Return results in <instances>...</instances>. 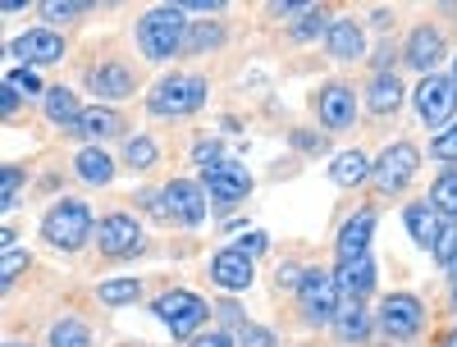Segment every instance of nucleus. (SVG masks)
<instances>
[{
    "mask_svg": "<svg viewBox=\"0 0 457 347\" xmlns=\"http://www.w3.org/2000/svg\"><path fill=\"white\" fill-rule=\"evenodd\" d=\"M430 252H435L439 265H453V256H457V219H448V215L439 219V234H435V247Z\"/></svg>",
    "mask_w": 457,
    "mask_h": 347,
    "instance_id": "2f4dec72",
    "label": "nucleus"
},
{
    "mask_svg": "<svg viewBox=\"0 0 457 347\" xmlns=\"http://www.w3.org/2000/svg\"><path fill=\"white\" fill-rule=\"evenodd\" d=\"M421 320H426V311L411 293H394V297H385V306H379V329H385L389 338H403V343L416 338L421 334Z\"/></svg>",
    "mask_w": 457,
    "mask_h": 347,
    "instance_id": "1a4fd4ad",
    "label": "nucleus"
},
{
    "mask_svg": "<svg viewBox=\"0 0 457 347\" xmlns=\"http://www.w3.org/2000/svg\"><path fill=\"white\" fill-rule=\"evenodd\" d=\"M96 297H101L105 306H129V302L142 297V284H137V279H110V284L96 288Z\"/></svg>",
    "mask_w": 457,
    "mask_h": 347,
    "instance_id": "c85d7f7f",
    "label": "nucleus"
},
{
    "mask_svg": "<svg viewBox=\"0 0 457 347\" xmlns=\"http://www.w3.org/2000/svg\"><path fill=\"white\" fill-rule=\"evenodd\" d=\"M444 347H457V329H453V334H448V338H444Z\"/></svg>",
    "mask_w": 457,
    "mask_h": 347,
    "instance_id": "49530a36",
    "label": "nucleus"
},
{
    "mask_svg": "<svg viewBox=\"0 0 457 347\" xmlns=\"http://www.w3.org/2000/svg\"><path fill=\"white\" fill-rule=\"evenodd\" d=\"M370 174H375V161L366 156V151H338L334 165H329V178H334L338 187H357V183L370 178Z\"/></svg>",
    "mask_w": 457,
    "mask_h": 347,
    "instance_id": "aec40b11",
    "label": "nucleus"
},
{
    "mask_svg": "<svg viewBox=\"0 0 457 347\" xmlns=\"http://www.w3.org/2000/svg\"><path fill=\"white\" fill-rule=\"evenodd\" d=\"M83 10H87L83 0H46V5H42V14H46L51 23H73Z\"/></svg>",
    "mask_w": 457,
    "mask_h": 347,
    "instance_id": "f704fd0d",
    "label": "nucleus"
},
{
    "mask_svg": "<svg viewBox=\"0 0 457 347\" xmlns=\"http://www.w3.org/2000/svg\"><path fill=\"white\" fill-rule=\"evenodd\" d=\"M10 51H14L19 60H28V69H32V64H55V60L64 55V37L51 32V28H28V32L14 37Z\"/></svg>",
    "mask_w": 457,
    "mask_h": 347,
    "instance_id": "f8f14e48",
    "label": "nucleus"
},
{
    "mask_svg": "<svg viewBox=\"0 0 457 347\" xmlns=\"http://www.w3.org/2000/svg\"><path fill=\"white\" fill-rule=\"evenodd\" d=\"M325 46H329L334 60H357V55H366V32L353 19H338L325 37Z\"/></svg>",
    "mask_w": 457,
    "mask_h": 347,
    "instance_id": "6ab92c4d",
    "label": "nucleus"
},
{
    "mask_svg": "<svg viewBox=\"0 0 457 347\" xmlns=\"http://www.w3.org/2000/svg\"><path fill=\"white\" fill-rule=\"evenodd\" d=\"M202 187L211 192V202H220V206H234V202H243L247 192H252V174H247L238 161L220 156V161L202 165Z\"/></svg>",
    "mask_w": 457,
    "mask_h": 347,
    "instance_id": "423d86ee",
    "label": "nucleus"
},
{
    "mask_svg": "<svg viewBox=\"0 0 457 347\" xmlns=\"http://www.w3.org/2000/svg\"><path fill=\"white\" fill-rule=\"evenodd\" d=\"M316 114H320V124H325L329 133L353 128V124H357V96H353V87H348V83H329V87H320V96H316Z\"/></svg>",
    "mask_w": 457,
    "mask_h": 347,
    "instance_id": "9b49d317",
    "label": "nucleus"
},
{
    "mask_svg": "<svg viewBox=\"0 0 457 347\" xmlns=\"http://www.w3.org/2000/svg\"><path fill=\"white\" fill-rule=\"evenodd\" d=\"M453 311H457V279H453Z\"/></svg>",
    "mask_w": 457,
    "mask_h": 347,
    "instance_id": "de8ad7c7",
    "label": "nucleus"
},
{
    "mask_svg": "<svg viewBox=\"0 0 457 347\" xmlns=\"http://www.w3.org/2000/svg\"><path fill=\"white\" fill-rule=\"evenodd\" d=\"M92 211L83 206V202H55L51 211H46V219H42V234H46V243L51 247H60V252H79L87 238H92Z\"/></svg>",
    "mask_w": 457,
    "mask_h": 347,
    "instance_id": "7ed1b4c3",
    "label": "nucleus"
},
{
    "mask_svg": "<svg viewBox=\"0 0 457 347\" xmlns=\"http://www.w3.org/2000/svg\"><path fill=\"white\" fill-rule=\"evenodd\" d=\"M238 343H243V347H275V334L261 329V325H243V329H238Z\"/></svg>",
    "mask_w": 457,
    "mask_h": 347,
    "instance_id": "58836bf2",
    "label": "nucleus"
},
{
    "mask_svg": "<svg viewBox=\"0 0 457 347\" xmlns=\"http://www.w3.org/2000/svg\"><path fill=\"white\" fill-rule=\"evenodd\" d=\"M51 347H92V334L83 320H55L51 325Z\"/></svg>",
    "mask_w": 457,
    "mask_h": 347,
    "instance_id": "cd10ccee",
    "label": "nucleus"
},
{
    "mask_svg": "<svg viewBox=\"0 0 457 347\" xmlns=\"http://www.w3.org/2000/svg\"><path fill=\"white\" fill-rule=\"evenodd\" d=\"M5 83L19 87L23 96H42V101H46V87H42V78H37V69H10Z\"/></svg>",
    "mask_w": 457,
    "mask_h": 347,
    "instance_id": "72a5a7b5",
    "label": "nucleus"
},
{
    "mask_svg": "<svg viewBox=\"0 0 457 347\" xmlns=\"http://www.w3.org/2000/svg\"><path fill=\"white\" fill-rule=\"evenodd\" d=\"M370 234H375V211H357V215H348V219H343V228H338V260H357V256H366Z\"/></svg>",
    "mask_w": 457,
    "mask_h": 347,
    "instance_id": "dca6fc26",
    "label": "nucleus"
},
{
    "mask_svg": "<svg viewBox=\"0 0 457 347\" xmlns=\"http://www.w3.org/2000/svg\"><path fill=\"white\" fill-rule=\"evenodd\" d=\"M334 284H338V297H343V302H361V297L375 288V260H370V256L343 260V265L334 269Z\"/></svg>",
    "mask_w": 457,
    "mask_h": 347,
    "instance_id": "2eb2a0df",
    "label": "nucleus"
},
{
    "mask_svg": "<svg viewBox=\"0 0 457 347\" xmlns=\"http://www.w3.org/2000/svg\"><path fill=\"white\" fill-rule=\"evenodd\" d=\"M73 165H79V174H83L87 183H96V187H105V183L114 178V161L105 156L101 146H83V151H79V161H73Z\"/></svg>",
    "mask_w": 457,
    "mask_h": 347,
    "instance_id": "a878e982",
    "label": "nucleus"
},
{
    "mask_svg": "<svg viewBox=\"0 0 457 347\" xmlns=\"http://www.w3.org/2000/svg\"><path fill=\"white\" fill-rule=\"evenodd\" d=\"M0 110H5V114H14V110H19V87L0 83Z\"/></svg>",
    "mask_w": 457,
    "mask_h": 347,
    "instance_id": "37998d69",
    "label": "nucleus"
},
{
    "mask_svg": "<svg viewBox=\"0 0 457 347\" xmlns=\"http://www.w3.org/2000/svg\"><path fill=\"white\" fill-rule=\"evenodd\" d=\"M23 265H28V252H23V247H10V252H5V265H0V279L14 284V279L23 275Z\"/></svg>",
    "mask_w": 457,
    "mask_h": 347,
    "instance_id": "4c0bfd02",
    "label": "nucleus"
},
{
    "mask_svg": "<svg viewBox=\"0 0 457 347\" xmlns=\"http://www.w3.org/2000/svg\"><path fill=\"white\" fill-rule=\"evenodd\" d=\"M10 347H19V343H10Z\"/></svg>",
    "mask_w": 457,
    "mask_h": 347,
    "instance_id": "603ef678",
    "label": "nucleus"
},
{
    "mask_svg": "<svg viewBox=\"0 0 457 347\" xmlns=\"http://www.w3.org/2000/svg\"><path fill=\"white\" fill-rule=\"evenodd\" d=\"M453 110H457V87H453V78H444V73H430V78L416 87V114H421V124L444 133L448 120H453Z\"/></svg>",
    "mask_w": 457,
    "mask_h": 347,
    "instance_id": "0eeeda50",
    "label": "nucleus"
},
{
    "mask_svg": "<svg viewBox=\"0 0 457 347\" xmlns=\"http://www.w3.org/2000/svg\"><path fill=\"white\" fill-rule=\"evenodd\" d=\"M407 228H411V243H421V247H435V234H439V215L430 202H411L407 206Z\"/></svg>",
    "mask_w": 457,
    "mask_h": 347,
    "instance_id": "b1692460",
    "label": "nucleus"
},
{
    "mask_svg": "<svg viewBox=\"0 0 457 347\" xmlns=\"http://www.w3.org/2000/svg\"><path fill=\"white\" fill-rule=\"evenodd\" d=\"M334 329L343 343H361L370 334V316H366V302H343L338 316H334Z\"/></svg>",
    "mask_w": 457,
    "mask_h": 347,
    "instance_id": "5701e85b",
    "label": "nucleus"
},
{
    "mask_svg": "<svg viewBox=\"0 0 457 347\" xmlns=\"http://www.w3.org/2000/svg\"><path fill=\"white\" fill-rule=\"evenodd\" d=\"M238 252H247V256H261V252H265V234H247V238L238 243Z\"/></svg>",
    "mask_w": 457,
    "mask_h": 347,
    "instance_id": "a18cd8bd",
    "label": "nucleus"
},
{
    "mask_svg": "<svg viewBox=\"0 0 457 347\" xmlns=\"http://www.w3.org/2000/svg\"><path fill=\"white\" fill-rule=\"evenodd\" d=\"M329 28H334V23H329V19H325V10L316 5L312 14H302V19L293 23V42H312V37H320V32L329 37Z\"/></svg>",
    "mask_w": 457,
    "mask_h": 347,
    "instance_id": "473e14b6",
    "label": "nucleus"
},
{
    "mask_svg": "<svg viewBox=\"0 0 457 347\" xmlns=\"http://www.w3.org/2000/svg\"><path fill=\"white\" fill-rule=\"evenodd\" d=\"M161 202H165V215H174L179 224H202L206 219V187L202 183H187V178H174L170 187H161Z\"/></svg>",
    "mask_w": 457,
    "mask_h": 347,
    "instance_id": "9d476101",
    "label": "nucleus"
},
{
    "mask_svg": "<svg viewBox=\"0 0 457 347\" xmlns=\"http://www.w3.org/2000/svg\"><path fill=\"white\" fill-rule=\"evenodd\" d=\"M366 105L375 114H394L403 105V83H398V73H375L370 78V92H366Z\"/></svg>",
    "mask_w": 457,
    "mask_h": 347,
    "instance_id": "4be33fe9",
    "label": "nucleus"
},
{
    "mask_svg": "<svg viewBox=\"0 0 457 347\" xmlns=\"http://www.w3.org/2000/svg\"><path fill=\"white\" fill-rule=\"evenodd\" d=\"M270 10H275V14H284V19H302V14H312L316 5H312V0H275Z\"/></svg>",
    "mask_w": 457,
    "mask_h": 347,
    "instance_id": "ea45409f",
    "label": "nucleus"
},
{
    "mask_svg": "<svg viewBox=\"0 0 457 347\" xmlns=\"http://www.w3.org/2000/svg\"><path fill=\"white\" fill-rule=\"evenodd\" d=\"M224 42V28L220 23H193V28H187V42H183V51H215Z\"/></svg>",
    "mask_w": 457,
    "mask_h": 347,
    "instance_id": "c756f323",
    "label": "nucleus"
},
{
    "mask_svg": "<svg viewBox=\"0 0 457 347\" xmlns=\"http://www.w3.org/2000/svg\"><path fill=\"white\" fill-rule=\"evenodd\" d=\"M96 243L105 256H133L142 247V228L133 215H105L101 228H96Z\"/></svg>",
    "mask_w": 457,
    "mask_h": 347,
    "instance_id": "ddd939ff",
    "label": "nucleus"
},
{
    "mask_svg": "<svg viewBox=\"0 0 457 347\" xmlns=\"http://www.w3.org/2000/svg\"><path fill=\"white\" fill-rule=\"evenodd\" d=\"M179 10H183V14H187V10H193V14H211V10H224V5H220V0H183Z\"/></svg>",
    "mask_w": 457,
    "mask_h": 347,
    "instance_id": "c03bdc74",
    "label": "nucleus"
},
{
    "mask_svg": "<svg viewBox=\"0 0 457 347\" xmlns=\"http://www.w3.org/2000/svg\"><path fill=\"white\" fill-rule=\"evenodd\" d=\"M430 206H435L439 215L457 219V169H444V174L435 178V187H430Z\"/></svg>",
    "mask_w": 457,
    "mask_h": 347,
    "instance_id": "bb28decb",
    "label": "nucleus"
},
{
    "mask_svg": "<svg viewBox=\"0 0 457 347\" xmlns=\"http://www.w3.org/2000/svg\"><path fill=\"white\" fill-rule=\"evenodd\" d=\"M161 156H156V142L151 137H129V146H124V165L129 169H151Z\"/></svg>",
    "mask_w": 457,
    "mask_h": 347,
    "instance_id": "7c9ffc66",
    "label": "nucleus"
},
{
    "mask_svg": "<svg viewBox=\"0 0 457 347\" xmlns=\"http://www.w3.org/2000/svg\"><path fill=\"white\" fill-rule=\"evenodd\" d=\"M156 316L170 325V334L174 338H193L202 325H206V302L197 297V293H165V297H156Z\"/></svg>",
    "mask_w": 457,
    "mask_h": 347,
    "instance_id": "39448f33",
    "label": "nucleus"
},
{
    "mask_svg": "<svg viewBox=\"0 0 457 347\" xmlns=\"http://www.w3.org/2000/svg\"><path fill=\"white\" fill-rule=\"evenodd\" d=\"M252 256L247 252H238V247H228V252H215L211 256V279L220 284V288H228V293H243L247 284H252Z\"/></svg>",
    "mask_w": 457,
    "mask_h": 347,
    "instance_id": "4468645a",
    "label": "nucleus"
},
{
    "mask_svg": "<svg viewBox=\"0 0 457 347\" xmlns=\"http://www.w3.org/2000/svg\"><path fill=\"white\" fill-rule=\"evenodd\" d=\"M444 10H448V14H457V5H444Z\"/></svg>",
    "mask_w": 457,
    "mask_h": 347,
    "instance_id": "3c124183",
    "label": "nucleus"
},
{
    "mask_svg": "<svg viewBox=\"0 0 457 347\" xmlns=\"http://www.w3.org/2000/svg\"><path fill=\"white\" fill-rule=\"evenodd\" d=\"M183 42H187V23L179 5H156L137 19V46L146 60H170L174 51H183Z\"/></svg>",
    "mask_w": 457,
    "mask_h": 347,
    "instance_id": "f03ea898",
    "label": "nucleus"
},
{
    "mask_svg": "<svg viewBox=\"0 0 457 347\" xmlns=\"http://www.w3.org/2000/svg\"><path fill=\"white\" fill-rule=\"evenodd\" d=\"M439 60H444V37H439V28H416V32L407 37V64L421 69L426 78H430Z\"/></svg>",
    "mask_w": 457,
    "mask_h": 347,
    "instance_id": "a211bd4d",
    "label": "nucleus"
},
{
    "mask_svg": "<svg viewBox=\"0 0 457 347\" xmlns=\"http://www.w3.org/2000/svg\"><path fill=\"white\" fill-rule=\"evenodd\" d=\"M297 302H302V311H307L312 325H334L338 306H343L329 269H307V279H302V288H297Z\"/></svg>",
    "mask_w": 457,
    "mask_h": 347,
    "instance_id": "20e7f679",
    "label": "nucleus"
},
{
    "mask_svg": "<svg viewBox=\"0 0 457 347\" xmlns=\"http://www.w3.org/2000/svg\"><path fill=\"white\" fill-rule=\"evenodd\" d=\"M430 156L444 161V165H457V124H448V128L430 142Z\"/></svg>",
    "mask_w": 457,
    "mask_h": 347,
    "instance_id": "c9c22d12",
    "label": "nucleus"
},
{
    "mask_svg": "<svg viewBox=\"0 0 457 347\" xmlns=\"http://www.w3.org/2000/svg\"><path fill=\"white\" fill-rule=\"evenodd\" d=\"M0 187H5V192H0V206L10 211V206L19 202V187H23V169H19V165H10V169H5V183H0Z\"/></svg>",
    "mask_w": 457,
    "mask_h": 347,
    "instance_id": "e433bc0d",
    "label": "nucleus"
},
{
    "mask_svg": "<svg viewBox=\"0 0 457 347\" xmlns=\"http://www.w3.org/2000/svg\"><path fill=\"white\" fill-rule=\"evenodd\" d=\"M453 87H457V60H453Z\"/></svg>",
    "mask_w": 457,
    "mask_h": 347,
    "instance_id": "8fccbe9b",
    "label": "nucleus"
},
{
    "mask_svg": "<svg viewBox=\"0 0 457 347\" xmlns=\"http://www.w3.org/2000/svg\"><path fill=\"white\" fill-rule=\"evenodd\" d=\"M416 165H421V156H416V146L411 142H394L385 156L375 161V187L379 192H403L407 183H411V174H416Z\"/></svg>",
    "mask_w": 457,
    "mask_h": 347,
    "instance_id": "6e6552de",
    "label": "nucleus"
},
{
    "mask_svg": "<svg viewBox=\"0 0 457 347\" xmlns=\"http://www.w3.org/2000/svg\"><path fill=\"white\" fill-rule=\"evenodd\" d=\"M42 105H46V120H51V124H64V128H73V124L83 120V110H79V96H73L69 87H51Z\"/></svg>",
    "mask_w": 457,
    "mask_h": 347,
    "instance_id": "393cba45",
    "label": "nucleus"
},
{
    "mask_svg": "<svg viewBox=\"0 0 457 347\" xmlns=\"http://www.w3.org/2000/svg\"><path fill=\"white\" fill-rule=\"evenodd\" d=\"M202 105H206V78H197V73H170L146 96V110L156 120H183V114H197Z\"/></svg>",
    "mask_w": 457,
    "mask_h": 347,
    "instance_id": "f257e3e1",
    "label": "nucleus"
},
{
    "mask_svg": "<svg viewBox=\"0 0 457 347\" xmlns=\"http://www.w3.org/2000/svg\"><path fill=\"white\" fill-rule=\"evenodd\" d=\"M302 279H307V269H297V265H279V284H284V288H302Z\"/></svg>",
    "mask_w": 457,
    "mask_h": 347,
    "instance_id": "a19ab883",
    "label": "nucleus"
},
{
    "mask_svg": "<svg viewBox=\"0 0 457 347\" xmlns=\"http://www.w3.org/2000/svg\"><path fill=\"white\" fill-rule=\"evenodd\" d=\"M448 269H453V279H457V256H453V265H448Z\"/></svg>",
    "mask_w": 457,
    "mask_h": 347,
    "instance_id": "09e8293b",
    "label": "nucleus"
},
{
    "mask_svg": "<svg viewBox=\"0 0 457 347\" xmlns=\"http://www.w3.org/2000/svg\"><path fill=\"white\" fill-rule=\"evenodd\" d=\"M193 347H234V334H202V338H193Z\"/></svg>",
    "mask_w": 457,
    "mask_h": 347,
    "instance_id": "79ce46f5",
    "label": "nucleus"
},
{
    "mask_svg": "<svg viewBox=\"0 0 457 347\" xmlns=\"http://www.w3.org/2000/svg\"><path fill=\"white\" fill-rule=\"evenodd\" d=\"M124 128V120L114 110H105V105H92V110H83V120L73 124L69 133H79V137H92V142H105V137H114Z\"/></svg>",
    "mask_w": 457,
    "mask_h": 347,
    "instance_id": "412c9836",
    "label": "nucleus"
},
{
    "mask_svg": "<svg viewBox=\"0 0 457 347\" xmlns=\"http://www.w3.org/2000/svg\"><path fill=\"white\" fill-rule=\"evenodd\" d=\"M87 87L101 101H124V96H133V73L124 64H92L87 69Z\"/></svg>",
    "mask_w": 457,
    "mask_h": 347,
    "instance_id": "f3484780",
    "label": "nucleus"
}]
</instances>
